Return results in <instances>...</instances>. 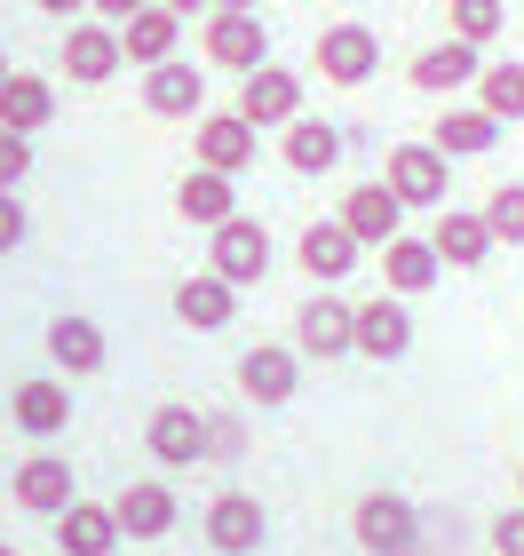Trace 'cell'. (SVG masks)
<instances>
[{
  "mask_svg": "<svg viewBox=\"0 0 524 556\" xmlns=\"http://www.w3.org/2000/svg\"><path fill=\"white\" fill-rule=\"evenodd\" d=\"M382 184L406 199V215H413V207H421V215H445V207H453V199H445V191H453V160H445L437 143H397L389 167H382Z\"/></svg>",
  "mask_w": 524,
  "mask_h": 556,
  "instance_id": "cell-1",
  "label": "cell"
},
{
  "mask_svg": "<svg viewBox=\"0 0 524 556\" xmlns=\"http://www.w3.org/2000/svg\"><path fill=\"white\" fill-rule=\"evenodd\" d=\"M199 56L222 64V72H263L270 64V33H263V16L255 9H215L207 24H199Z\"/></svg>",
  "mask_w": 524,
  "mask_h": 556,
  "instance_id": "cell-2",
  "label": "cell"
},
{
  "mask_svg": "<svg viewBox=\"0 0 524 556\" xmlns=\"http://www.w3.org/2000/svg\"><path fill=\"white\" fill-rule=\"evenodd\" d=\"M349 533H358L366 556H421V509L406 493H366L358 517H349Z\"/></svg>",
  "mask_w": 524,
  "mask_h": 556,
  "instance_id": "cell-3",
  "label": "cell"
},
{
  "mask_svg": "<svg viewBox=\"0 0 524 556\" xmlns=\"http://www.w3.org/2000/svg\"><path fill=\"white\" fill-rule=\"evenodd\" d=\"M294 350H303V358H349V350H358V302L318 287L303 311H294Z\"/></svg>",
  "mask_w": 524,
  "mask_h": 556,
  "instance_id": "cell-4",
  "label": "cell"
},
{
  "mask_svg": "<svg viewBox=\"0 0 524 556\" xmlns=\"http://www.w3.org/2000/svg\"><path fill=\"white\" fill-rule=\"evenodd\" d=\"M207 270L231 278V287H263L270 278V231L255 215H231L222 231H207Z\"/></svg>",
  "mask_w": 524,
  "mask_h": 556,
  "instance_id": "cell-5",
  "label": "cell"
},
{
  "mask_svg": "<svg viewBox=\"0 0 524 556\" xmlns=\"http://www.w3.org/2000/svg\"><path fill=\"white\" fill-rule=\"evenodd\" d=\"M310 64H318L327 88H366L373 64H382V40H373V24H327L318 48H310Z\"/></svg>",
  "mask_w": 524,
  "mask_h": 556,
  "instance_id": "cell-6",
  "label": "cell"
},
{
  "mask_svg": "<svg viewBox=\"0 0 524 556\" xmlns=\"http://www.w3.org/2000/svg\"><path fill=\"white\" fill-rule=\"evenodd\" d=\"M239 119L246 128H294L303 119V72H286V64H263V72H246L239 80Z\"/></svg>",
  "mask_w": 524,
  "mask_h": 556,
  "instance_id": "cell-7",
  "label": "cell"
},
{
  "mask_svg": "<svg viewBox=\"0 0 524 556\" xmlns=\"http://www.w3.org/2000/svg\"><path fill=\"white\" fill-rule=\"evenodd\" d=\"M143 112L152 119H207V64L167 56L143 72Z\"/></svg>",
  "mask_w": 524,
  "mask_h": 556,
  "instance_id": "cell-8",
  "label": "cell"
},
{
  "mask_svg": "<svg viewBox=\"0 0 524 556\" xmlns=\"http://www.w3.org/2000/svg\"><path fill=\"white\" fill-rule=\"evenodd\" d=\"M294 390H303V350L294 342H255L239 358V397L246 406H286Z\"/></svg>",
  "mask_w": 524,
  "mask_h": 556,
  "instance_id": "cell-9",
  "label": "cell"
},
{
  "mask_svg": "<svg viewBox=\"0 0 524 556\" xmlns=\"http://www.w3.org/2000/svg\"><path fill=\"white\" fill-rule=\"evenodd\" d=\"M342 231L366 247V255H382L389 239H406V199H397L389 184H358L342 199Z\"/></svg>",
  "mask_w": 524,
  "mask_h": 556,
  "instance_id": "cell-10",
  "label": "cell"
},
{
  "mask_svg": "<svg viewBox=\"0 0 524 556\" xmlns=\"http://www.w3.org/2000/svg\"><path fill=\"white\" fill-rule=\"evenodd\" d=\"M72 501H80V477H72L64 453H33V462H16V509H24V517H48V525H56Z\"/></svg>",
  "mask_w": 524,
  "mask_h": 556,
  "instance_id": "cell-11",
  "label": "cell"
},
{
  "mask_svg": "<svg viewBox=\"0 0 524 556\" xmlns=\"http://www.w3.org/2000/svg\"><path fill=\"white\" fill-rule=\"evenodd\" d=\"M143 445H152L159 469H199L207 462V414L199 406H159L152 421H143Z\"/></svg>",
  "mask_w": 524,
  "mask_h": 556,
  "instance_id": "cell-12",
  "label": "cell"
},
{
  "mask_svg": "<svg viewBox=\"0 0 524 556\" xmlns=\"http://www.w3.org/2000/svg\"><path fill=\"white\" fill-rule=\"evenodd\" d=\"M119 64H128V48H119V33H112V24L80 16V24L64 33V80H72V88H104Z\"/></svg>",
  "mask_w": 524,
  "mask_h": 556,
  "instance_id": "cell-13",
  "label": "cell"
},
{
  "mask_svg": "<svg viewBox=\"0 0 524 556\" xmlns=\"http://www.w3.org/2000/svg\"><path fill=\"white\" fill-rule=\"evenodd\" d=\"M406 350H413V311H406V294H373V302H358V358L397 366Z\"/></svg>",
  "mask_w": 524,
  "mask_h": 556,
  "instance_id": "cell-14",
  "label": "cell"
},
{
  "mask_svg": "<svg viewBox=\"0 0 524 556\" xmlns=\"http://www.w3.org/2000/svg\"><path fill=\"white\" fill-rule=\"evenodd\" d=\"M263 533H270V517H263L255 493H215L207 501V548L215 556H255Z\"/></svg>",
  "mask_w": 524,
  "mask_h": 556,
  "instance_id": "cell-15",
  "label": "cell"
},
{
  "mask_svg": "<svg viewBox=\"0 0 524 556\" xmlns=\"http://www.w3.org/2000/svg\"><path fill=\"white\" fill-rule=\"evenodd\" d=\"M255 136H263V128H246L239 112H207V119L191 128L199 167H215V175H246V167H255Z\"/></svg>",
  "mask_w": 524,
  "mask_h": 556,
  "instance_id": "cell-16",
  "label": "cell"
},
{
  "mask_svg": "<svg viewBox=\"0 0 524 556\" xmlns=\"http://www.w3.org/2000/svg\"><path fill=\"white\" fill-rule=\"evenodd\" d=\"M112 517H119L128 541H167L175 533V493L159 485V477H136V485L112 493Z\"/></svg>",
  "mask_w": 524,
  "mask_h": 556,
  "instance_id": "cell-17",
  "label": "cell"
},
{
  "mask_svg": "<svg viewBox=\"0 0 524 556\" xmlns=\"http://www.w3.org/2000/svg\"><path fill=\"white\" fill-rule=\"evenodd\" d=\"M430 247H437V263H445V270H477L501 239H493V223H485L477 207H445V215H437V231H430Z\"/></svg>",
  "mask_w": 524,
  "mask_h": 556,
  "instance_id": "cell-18",
  "label": "cell"
},
{
  "mask_svg": "<svg viewBox=\"0 0 524 556\" xmlns=\"http://www.w3.org/2000/svg\"><path fill=\"white\" fill-rule=\"evenodd\" d=\"M175 318H183L191 334H222V326L239 318V287H231V278H215V270H199V278L175 287Z\"/></svg>",
  "mask_w": 524,
  "mask_h": 556,
  "instance_id": "cell-19",
  "label": "cell"
},
{
  "mask_svg": "<svg viewBox=\"0 0 524 556\" xmlns=\"http://www.w3.org/2000/svg\"><path fill=\"white\" fill-rule=\"evenodd\" d=\"M175 215L199 223V231H222L239 215V175H215V167H191L183 191H175Z\"/></svg>",
  "mask_w": 524,
  "mask_h": 556,
  "instance_id": "cell-20",
  "label": "cell"
},
{
  "mask_svg": "<svg viewBox=\"0 0 524 556\" xmlns=\"http://www.w3.org/2000/svg\"><path fill=\"white\" fill-rule=\"evenodd\" d=\"M119 541V517H112V501H72V509L56 517V556H112Z\"/></svg>",
  "mask_w": 524,
  "mask_h": 556,
  "instance_id": "cell-21",
  "label": "cell"
},
{
  "mask_svg": "<svg viewBox=\"0 0 524 556\" xmlns=\"http://www.w3.org/2000/svg\"><path fill=\"white\" fill-rule=\"evenodd\" d=\"M477 72H485V56L469 40H437V48H421V56H413L406 80L421 96H453V88H477Z\"/></svg>",
  "mask_w": 524,
  "mask_h": 556,
  "instance_id": "cell-22",
  "label": "cell"
},
{
  "mask_svg": "<svg viewBox=\"0 0 524 556\" xmlns=\"http://www.w3.org/2000/svg\"><path fill=\"white\" fill-rule=\"evenodd\" d=\"M358 255H366V247L342 231V215H334V223H310V231L294 239V263H303V270L318 278V287H334V278H349V270H358Z\"/></svg>",
  "mask_w": 524,
  "mask_h": 556,
  "instance_id": "cell-23",
  "label": "cell"
},
{
  "mask_svg": "<svg viewBox=\"0 0 524 556\" xmlns=\"http://www.w3.org/2000/svg\"><path fill=\"white\" fill-rule=\"evenodd\" d=\"M430 143L445 151V160H485V151L501 143V119H493L485 104H445V119L430 128Z\"/></svg>",
  "mask_w": 524,
  "mask_h": 556,
  "instance_id": "cell-24",
  "label": "cell"
},
{
  "mask_svg": "<svg viewBox=\"0 0 524 556\" xmlns=\"http://www.w3.org/2000/svg\"><path fill=\"white\" fill-rule=\"evenodd\" d=\"M437 278H445V263H437V247H430V239H413V231H406V239H389V247H382V287H389V294H406V302H413V294H430Z\"/></svg>",
  "mask_w": 524,
  "mask_h": 556,
  "instance_id": "cell-25",
  "label": "cell"
},
{
  "mask_svg": "<svg viewBox=\"0 0 524 556\" xmlns=\"http://www.w3.org/2000/svg\"><path fill=\"white\" fill-rule=\"evenodd\" d=\"M119 48H128V64H143V72H152V64H167L175 48H183V16L152 0L143 16H128V24H119Z\"/></svg>",
  "mask_w": 524,
  "mask_h": 556,
  "instance_id": "cell-26",
  "label": "cell"
},
{
  "mask_svg": "<svg viewBox=\"0 0 524 556\" xmlns=\"http://www.w3.org/2000/svg\"><path fill=\"white\" fill-rule=\"evenodd\" d=\"M48 358H56V374H95V366H104L112 358V350H104V326H95V318H48Z\"/></svg>",
  "mask_w": 524,
  "mask_h": 556,
  "instance_id": "cell-27",
  "label": "cell"
},
{
  "mask_svg": "<svg viewBox=\"0 0 524 556\" xmlns=\"http://www.w3.org/2000/svg\"><path fill=\"white\" fill-rule=\"evenodd\" d=\"M48 119H56V88H48L40 72H9V80H0V128L33 136Z\"/></svg>",
  "mask_w": 524,
  "mask_h": 556,
  "instance_id": "cell-28",
  "label": "cell"
},
{
  "mask_svg": "<svg viewBox=\"0 0 524 556\" xmlns=\"http://www.w3.org/2000/svg\"><path fill=\"white\" fill-rule=\"evenodd\" d=\"M9 414H16L24 438H64V421H72V390H64V382H16Z\"/></svg>",
  "mask_w": 524,
  "mask_h": 556,
  "instance_id": "cell-29",
  "label": "cell"
},
{
  "mask_svg": "<svg viewBox=\"0 0 524 556\" xmlns=\"http://www.w3.org/2000/svg\"><path fill=\"white\" fill-rule=\"evenodd\" d=\"M286 167L294 175H334L342 167V128L334 119H294L286 128Z\"/></svg>",
  "mask_w": 524,
  "mask_h": 556,
  "instance_id": "cell-30",
  "label": "cell"
},
{
  "mask_svg": "<svg viewBox=\"0 0 524 556\" xmlns=\"http://www.w3.org/2000/svg\"><path fill=\"white\" fill-rule=\"evenodd\" d=\"M477 104L501 119V128H509V119H524V64H485V72H477Z\"/></svg>",
  "mask_w": 524,
  "mask_h": 556,
  "instance_id": "cell-31",
  "label": "cell"
},
{
  "mask_svg": "<svg viewBox=\"0 0 524 556\" xmlns=\"http://www.w3.org/2000/svg\"><path fill=\"white\" fill-rule=\"evenodd\" d=\"M445 16H453V40L485 48V40H501V24H509V0H445Z\"/></svg>",
  "mask_w": 524,
  "mask_h": 556,
  "instance_id": "cell-32",
  "label": "cell"
},
{
  "mask_svg": "<svg viewBox=\"0 0 524 556\" xmlns=\"http://www.w3.org/2000/svg\"><path fill=\"white\" fill-rule=\"evenodd\" d=\"M477 215L493 223V239H501V247H524V184H493Z\"/></svg>",
  "mask_w": 524,
  "mask_h": 556,
  "instance_id": "cell-33",
  "label": "cell"
},
{
  "mask_svg": "<svg viewBox=\"0 0 524 556\" xmlns=\"http://www.w3.org/2000/svg\"><path fill=\"white\" fill-rule=\"evenodd\" d=\"M239 453H246V421H239V414H207V462L231 469Z\"/></svg>",
  "mask_w": 524,
  "mask_h": 556,
  "instance_id": "cell-34",
  "label": "cell"
},
{
  "mask_svg": "<svg viewBox=\"0 0 524 556\" xmlns=\"http://www.w3.org/2000/svg\"><path fill=\"white\" fill-rule=\"evenodd\" d=\"M24 175H33V136L0 128V191H24Z\"/></svg>",
  "mask_w": 524,
  "mask_h": 556,
  "instance_id": "cell-35",
  "label": "cell"
},
{
  "mask_svg": "<svg viewBox=\"0 0 524 556\" xmlns=\"http://www.w3.org/2000/svg\"><path fill=\"white\" fill-rule=\"evenodd\" d=\"M24 231H33V215H24V199L16 191H0V255H16Z\"/></svg>",
  "mask_w": 524,
  "mask_h": 556,
  "instance_id": "cell-36",
  "label": "cell"
},
{
  "mask_svg": "<svg viewBox=\"0 0 524 556\" xmlns=\"http://www.w3.org/2000/svg\"><path fill=\"white\" fill-rule=\"evenodd\" d=\"M493 556H524V509H501V517H493Z\"/></svg>",
  "mask_w": 524,
  "mask_h": 556,
  "instance_id": "cell-37",
  "label": "cell"
},
{
  "mask_svg": "<svg viewBox=\"0 0 524 556\" xmlns=\"http://www.w3.org/2000/svg\"><path fill=\"white\" fill-rule=\"evenodd\" d=\"M143 9H152V0H88V16H95V24H112V33H119L128 16H143Z\"/></svg>",
  "mask_w": 524,
  "mask_h": 556,
  "instance_id": "cell-38",
  "label": "cell"
},
{
  "mask_svg": "<svg viewBox=\"0 0 524 556\" xmlns=\"http://www.w3.org/2000/svg\"><path fill=\"white\" fill-rule=\"evenodd\" d=\"M159 9H175V16H215V0H159Z\"/></svg>",
  "mask_w": 524,
  "mask_h": 556,
  "instance_id": "cell-39",
  "label": "cell"
},
{
  "mask_svg": "<svg viewBox=\"0 0 524 556\" xmlns=\"http://www.w3.org/2000/svg\"><path fill=\"white\" fill-rule=\"evenodd\" d=\"M33 9H48V16H88V0H33Z\"/></svg>",
  "mask_w": 524,
  "mask_h": 556,
  "instance_id": "cell-40",
  "label": "cell"
},
{
  "mask_svg": "<svg viewBox=\"0 0 524 556\" xmlns=\"http://www.w3.org/2000/svg\"><path fill=\"white\" fill-rule=\"evenodd\" d=\"M215 9H255V0H215Z\"/></svg>",
  "mask_w": 524,
  "mask_h": 556,
  "instance_id": "cell-41",
  "label": "cell"
},
{
  "mask_svg": "<svg viewBox=\"0 0 524 556\" xmlns=\"http://www.w3.org/2000/svg\"><path fill=\"white\" fill-rule=\"evenodd\" d=\"M0 80H9V56H0Z\"/></svg>",
  "mask_w": 524,
  "mask_h": 556,
  "instance_id": "cell-42",
  "label": "cell"
},
{
  "mask_svg": "<svg viewBox=\"0 0 524 556\" xmlns=\"http://www.w3.org/2000/svg\"><path fill=\"white\" fill-rule=\"evenodd\" d=\"M0 556H16V548H9V541H0Z\"/></svg>",
  "mask_w": 524,
  "mask_h": 556,
  "instance_id": "cell-43",
  "label": "cell"
},
{
  "mask_svg": "<svg viewBox=\"0 0 524 556\" xmlns=\"http://www.w3.org/2000/svg\"><path fill=\"white\" fill-rule=\"evenodd\" d=\"M516 493H524V469H516Z\"/></svg>",
  "mask_w": 524,
  "mask_h": 556,
  "instance_id": "cell-44",
  "label": "cell"
}]
</instances>
